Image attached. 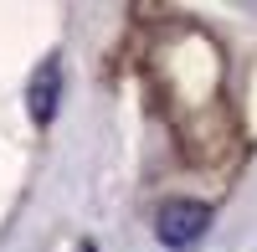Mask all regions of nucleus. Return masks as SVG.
<instances>
[{
  "instance_id": "obj_3",
  "label": "nucleus",
  "mask_w": 257,
  "mask_h": 252,
  "mask_svg": "<svg viewBox=\"0 0 257 252\" xmlns=\"http://www.w3.org/2000/svg\"><path fill=\"white\" fill-rule=\"evenodd\" d=\"M82 252H93V247H82Z\"/></svg>"
},
{
  "instance_id": "obj_1",
  "label": "nucleus",
  "mask_w": 257,
  "mask_h": 252,
  "mask_svg": "<svg viewBox=\"0 0 257 252\" xmlns=\"http://www.w3.org/2000/svg\"><path fill=\"white\" fill-rule=\"evenodd\" d=\"M206 232H211V206H206V201L175 196V201H165L160 216H155V237H160L170 252H190Z\"/></svg>"
},
{
  "instance_id": "obj_2",
  "label": "nucleus",
  "mask_w": 257,
  "mask_h": 252,
  "mask_svg": "<svg viewBox=\"0 0 257 252\" xmlns=\"http://www.w3.org/2000/svg\"><path fill=\"white\" fill-rule=\"evenodd\" d=\"M57 103H62V62L47 57L31 72V82H26V108H31L36 123H52L57 118Z\"/></svg>"
}]
</instances>
